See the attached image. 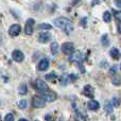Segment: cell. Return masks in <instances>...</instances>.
I'll return each mask as SVG.
<instances>
[{
  "label": "cell",
  "mask_w": 121,
  "mask_h": 121,
  "mask_svg": "<svg viewBox=\"0 0 121 121\" xmlns=\"http://www.w3.org/2000/svg\"><path fill=\"white\" fill-rule=\"evenodd\" d=\"M54 25L56 26L57 28H60V29L64 30V31L68 34L71 33V31L73 30L72 23H71L67 18H65V17H59V18H56L54 20Z\"/></svg>",
  "instance_id": "6da1fadb"
},
{
  "label": "cell",
  "mask_w": 121,
  "mask_h": 121,
  "mask_svg": "<svg viewBox=\"0 0 121 121\" xmlns=\"http://www.w3.org/2000/svg\"><path fill=\"white\" fill-rule=\"evenodd\" d=\"M45 103H46V100L44 99V97H39V96H34L32 98V105L35 108H42V107L45 106Z\"/></svg>",
  "instance_id": "7a4b0ae2"
},
{
  "label": "cell",
  "mask_w": 121,
  "mask_h": 121,
  "mask_svg": "<svg viewBox=\"0 0 121 121\" xmlns=\"http://www.w3.org/2000/svg\"><path fill=\"white\" fill-rule=\"evenodd\" d=\"M34 88H36L39 91H46V90H49L48 85L46 84V82H44L42 79H37L35 82L33 83Z\"/></svg>",
  "instance_id": "3957f363"
},
{
  "label": "cell",
  "mask_w": 121,
  "mask_h": 121,
  "mask_svg": "<svg viewBox=\"0 0 121 121\" xmlns=\"http://www.w3.org/2000/svg\"><path fill=\"white\" fill-rule=\"evenodd\" d=\"M62 51L64 54L66 55H71L74 51V48H73V45L71 43H65V44L62 45Z\"/></svg>",
  "instance_id": "277c9868"
},
{
  "label": "cell",
  "mask_w": 121,
  "mask_h": 121,
  "mask_svg": "<svg viewBox=\"0 0 121 121\" xmlns=\"http://www.w3.org/2000/svg\"><path fill=\"white\" fill-rule=\"evenodd\" d=\"M43 97L46 101L52 102L56 99V94L54 91H51V90H46V91H43Z\"/></svg>",
  "instance_id": "5b68a950"
},
{
  "label": "cell",
  "mask_w": 121,
  "mask_h": 121,
  "mask_svg": "<svg viewBox=\"0 0 121 121\" xmlns=\"http://www.w3.org/2000/svg\"><path fill=\"white\" fill-rule=\"evenodd\" d=\"M33 25H34V19L29 18L26 22V27H25V33L27 35H31L33 33Z\"/></svg>",
  "instance_id": "8992f818"
},
{
  "label": "cell",
  "mask_w": 121,
  "mask_h": 121,
  "mask_svg": "<svg viewBox=\"0 0 121 121\" xmlns=\"http://www.w3.org/2000/svg\"><path fill=\"white\" fill-rule=\"evenodd\" d=\"M19 32H20V26L19 25H12L10 27V29H9V34L11 36H13V37L18 35Z\"/></svg>",
  "instance_id": "52a82bcc"
},
{
  "label": "cell",
  "mask_w": 121,
  "mask_h": 121,
  "mask_svg": "<svg viewBox=\"0 0 121 121\" xmlns=\"http://www.w3.org/2000/svg\"><path fill=\"white\" fill-rule=\"evenodd\" d=\"M23 53L21 52V51H19V50H15V51H13V53H12V59L15 60V62H17V63H20V62H22L23 60Z\"/></svg>",
  "instance_id": "ba28073f"
},
{
  "label": "cell",
  "mask_w": 121,
  "mask_h": 121,
  "mask_svg": "<svg viewBox=\"0 0 121 121\" xmlns=\"http://www.w3.org/2000/svg\"><path fill=\"white\" fill-rule=\"evenodd\" d=\"M83 95L85 97H88V98H94V95H95L94 88L90 85H86L83 89Z\"/></svg>",
  "instance_id": "9c48e42d"
},
{
  "label": "cell",
  "mask_w": 121,
  "mask_h": 121,
  "mask_svg": "<svg viewBox=\"0 0 121 121\" xmlns=\"http://www.w3.org/2000/svg\"><path fill=\"white\" fill-rule=\"evenodd\" d=\"M50 38H51V34L49 32H42L39 34V36H38V40L40 43H44V44L48 43L50 40Z\"/></svg>",
  "instance_id": "30bf717a"
},
{
  "label": "cell",
  "mask_w": 121,
  "mask_h": 121,
  "mask_svg": "<svg viewBox=\"0 0 121 121\" xmlns=\"http://www.w3.org/2000/svg\"><path fill=\"white\" fill-rule=\"evenodd\" d=\"M48 67H49V60L48 59H43L39 63H38V65H37L38 70H40V71L47 70V69H48Z\"/></svg>",
  "instance_id": "8fae6325"
},
{
  "label": "cell",
  "mask_w": 121,
  "mask_h": 121,
  "mask_svg": "<svg viewBox=\"0 0 121 121\" xmlns=\"http://www.w3.org/2000/svg\"><path fill=\"white\" fill-rule=\"evenodd\" d=\"M83 54H82L81 52H80V51H77V52H74L72 54V56H70V60H74V62H78L80 64V63L82 62V60H83Z\"/></svg>",
  "instance_id": "7c38bea8"
},
{
  "label": "cell",
  "mask_w": 121,
  "mask_h": 121,
  "mask_svg": "<svg viewBox=\"0 0 121 121\" xmlns=\"http://www.w3.org/2000/svg\"><path fill=\"white\" fill-rule=\"evenodd\" d=\"M87 106L90 111H97V109H99V107H100V104H99L96 100H90L89 102H88Z\"/></svg>",
  "instance_id": "4fadbf2b"
},
{
  "label": "cell",
  "mask_w": 121,
  "mask_h": 121,
  "mask_svg": "<svg viewBox=\"0 0 121 121\" xmlns=\"http://www.w3.org/2000/svg\"><path fill=\"white\" fill-rule=\"evenodd\" d=\"M71 79H70V74H63L62 77H60V84L62 85H66L68 82H70Z\"/></svg>",
  "instance_id": "5bb4252c"
},
{
  "label": "cell",
  "mask_w": 121,
  "mask_h": 121,
  "mask_svg": "<svg viewBox=\"0 0 121 121\" xmlns=\"http://www.w3.org/2000/svg\"><path fill=\"white\" fill-rule=\"evenodd\" d=\"M59 44H57V43H52V44H51V46H50V50H51V53H52L53 55H55L57 53V51H59Z\"/></svg>",
  "instance_id": "9a60e30c"
},
{
  "label": "cell",
  "mask_w": 121,
  "mask_h": 121,
  "mask_svg": "<svg viewBox=\"0 0 121 121\" xmlns=\"http://www.w3.org/2000/svg\"><path fill=\"white\" fill-rule=\"evenodd\" d=\"M109 53H111V55H112V56H113L114 59H116V60H117V59H119V57H120L119 50H118L117 48H113V49H112V50H111V52H109Z\"/></svg>",
  "instance_id": "2e32d148"
},
{
  "label": "cell",
  "mask_w": 121,
  "mask_h": 121,
  "mask_svg": "<svg viewBox=\"0 0 121 121\" xmlns=\"http://www.w3.org/2000/svg\"><path fill=\"white\" fill-rule=\"evenodd\" d=\"M103 20H104L105 22H111V20H112V14H111V12H108V11L104 12V14H103Z\"/></svg>",
  "instance_id": "e0dca14e"
},
{
  "label": "cell",
  "mask_w": 121,
  "mask_h": 121,
  "mask_svg": "<svg viewBox=\"0 0 121 121\" xmlns=\"http://www.w3.org/2000/svg\"><path fill=\"white\" fill-rule=\"evenodd\" d=\"M105 111H106L107 114L113 113V104H112L109 101H107V102L105 103Z\"/></svg>",
  "instance_id": "ac0fdd59"
},
{
  "label": "cell",
  "mask_w": 121,
  "mask_h": 121,
  "mask_svg": "<svg viewBox=\"0 0 121 121\" xmlns=\"http://www.w3.org/2000/svg\"><path fill=\"white\" fill-rule=\"evenodd\" d=\"M27 91H28L27 85H26L25 83H22L20 86H19V94H20V95H25V94H27Z\"/></svg>",
  "instance_id": "d6986e66"
},
{
  "label": "cell",
  "mask_w": 121,
  "mask_h": 121,
  "mask_svg": "<svg viewBox=\"0 0 121 121\" xmlns=\"http://www.w3.org/2000/svg\"><path fill=\"white\" fill-rule=\"evenodd\" d=\"M112 82H113L114 85H120V84H121L120 77H118V75H114V77L112 78Z\"/></svg>",
  "instance_id": "ffe728a7"
},
{
  "label": "cell",
  "mask_w": 121,
  "mask_h": 121,
  "mask_svg": "<svg viewBox=\"0 0 121 121\" xmlns=\"http://www.w3.org/2000/svg\"><path fill=\"white\" fill-rule=\"evenodd\" d=\"M18 106L20 107V108H26V107L28 106V102H27V100L26 99H22V100H20V101H18Z\"/></svg>",
  "instance_id": "44dd1931"
},
{
  "label": "cell",
  "mask_w": 121,
  "mask_h": 121,
  "mask_svg": "<svg viewBox=\"0 0 121 121\" xmlns=\"http://www.w3.org/2000/svg\"><path fill=\"white\" fill-rule=\"evenodd\" d=\"M74 120L75 121H86V117L84 115H82V114L77 113V115H75V117H74Z\"/></svg>",
  "instance_id": "7402d4cb"
},
{
  "label": "cell",
  "mask_w": 121,
  "mask_h": 121,
  "mask_svg": "<svg viewBox=\"0 0 121 121\" xmlns=\"http://www.w3.org/2000/svg\"><path fill=\"white\" fill-rule=\"evenodd\" d=\"M52 28V26L49 23H40L38 25V29H43V30H50Z\"/></svg>",
  "instance_id": "603a6c76"
},
{
  "label": "cell",
  "mask_w": 121,
  "mask_h": 121,
  "mask_svg": "<svg viewBox=\"0 0 121 121\" xmlns=\"http://www.w3.org/2000/svg\"><path fill=\"white\" fill-rule=\"evenodd\" d=\"M108 36H107V34H104V35H102V37H101V42H102V45L103 46H107L108 45Z\"/></svg>",
  "instance_id": "cb8c5ba5"
},
{
  "label": "cell",
  "mask_w": 121,
  "mask_h": 121,
  "mask_svg": "<svg viewBox=\"0 0 121 121\" xmlns=\"http://www.w3.org/2000/svg\"><path fill=\"white\" fill-rule=\"evenodd\" d=\"M113 14L115 16V18L117 20L121 21V11H117V10H113Z\"/></svg>",
  "instance_id": "d4e9b609"
},
{
  "label": "cell",
  "mask_w": 121,
  "mask_h": 121,
  "mask_svg": "<svg viewBox=\"0 0 121 121\" xmlns=\"http://www.w3.org/2000/svg\"><path fill=\"white\" fill-rule=\"evenodd\" d=\"M46 79L47 80H52V81H54V80L56 79V74H55V72H51V74H47L46 75Z\"/></svg>",
  "instance_id": "484cf974"
},
{
  "label": "cell",
  "mask_w": 121,
  "mask_h": 121,
  "mask_svg": "<svg viewBox=\"0 0 121 121\" xmlns=\"http://www.w3.org/2000/svg\"><path fill=\"white\" fill-rule=\"evenodd\" d=\"M3 121H14V117H13L12 114H8V115L5 116V118H4Z\"/></svg>",
  "instance_id": "4316f807"
},
{
  "label": "cell",
  "mask_w": 121,
  "mask_h": 121,
  "mask_svg": "<svg viewBox=\"0 0 121 121\" xmlns=\"http://www.w3.org/2000/svg\"><path fill=\"white\" fill-rule=\"evenodd\" d=\"M112 101H113V105H114V106H116V107L119 106V100H118V98L114 97L113 100H112Z\"/></svg>",
  "instance_id": "83f0119b"
},
{
  "label": "cell",
  "mask_w": 121,
  "mask_h": 121,
  "mask_svg": "<svg viewBox=\"0 0 121 121\" xmlns=\"http://www.w3.org/2000/svg\"><path fill=\"white\" fill-rule=\"evenodd\" d=\"M116 70H117V66H113L111 69H109V73H112V74H115Z\"/></svg>",
  "instance_id": "f1b7e54d"
},
{
  "label": "cell",
  "mask_w": 121,
  "mask_h": 121,
  "mask_svg": "<svg viewBox=\"0 0 121 121\" xmlns=\"http://www.w3.org/2000/svg\"><path fill=\"white\" fill-rule=\"evenodd\" d=\"M86 21H87V19H86V17H83V18L81 19V21H80V23H81V26H83V27H85V26H86Z\"/></svg>",
  "instance_id": "f546056e"
},
{
  "label": "cell",
  "mask_w": 121,
  "mask_h": 121,
  "mask_svg": "<svg viewBox=\"0 0 121 121\" xmlns=\"http://www.w3.org/2000/svg\"><path fill=\"white\" fill-rule=\"evenodd\" d=\"M114 2H115V4L118 6V8L121 9V0H114Z\"/></svg>",
  "instance_id": "4dcf8cb0"
},
{
  "label": "cell",
  "mask_w": 121,
  "mask_h": 121,
  "mask_svg": "<svg viewBox=\"0 0 121 121\" xmlns=\"http://www.w3.org/2000/svg\"><path fill=\"white\" fill-rule=\"evenodd\" d=\"M79 1H80V0H73L72 5H75V4H78V3H79Z\"/></svg>",
  "instance_id": "1f68e13d"
},
{
  "label": "cell",
  "mask_w": 121,
  "mask_h": 121,
  "mask_svg": "<svg viewBox=\"0 0 121 121\" xmlns=\"http://www.w3.org/2000/svg\"><path fill=\"white\" fill-rule=\"evenodd\" d=\"M118 32H119V33L121 34V23H119V25H118Z\"/></svg>",
  "instance_id": "d6a6232c"
},
{
  "label": "cell",
  "mask_w": 121,
  "mask_h": 121,
  "mask_svg": "<svg viewBox=\"0 0 121 121\" xmlns=\"http://www.w3.org/2000/svg\"><path fill=\"white\" fill-rule=\"evenodd\" d=\"M97 3H99L98 0H92V5H94V4H97Z\"/></svg>",
  "instance_id": "836d02e7"
},
{
  "label": "cell",
  "mask_w": 121,
  "mask_h": 121,
  "mask_svg": "<svg viewBox=\"0 0 121 121\" xmlns=\"http://www.w3.org/2000/svg\"><path fill=\"white\" fill-rule=\"evenodd\" d=\"M18 121H28V120H26V119H20V120H18Z\"/></svg>",
  "instance_id": "e575fe53"
},
{
  "label": "cell",
  "mask_w": 121,
  "mask_h": 121,
  "mask_svg": "<svg viewBox=\"0 0 121 121\" xmlns=\"http://www.w3.org/2000/svg\"><path fill=\"white\" fill-rule=\"evenodd\" d=\"M120 69H121V65H120Z\"/></svg>",
  "instance_id": "d590c367"
},
{
  "label": "cell",
  "mask_w": 121,
  "mask_h": 121,
  "mask_svg": "<svg viewBox=\"0 0 121 121\" xmlns=\"http://www.w3.org/2000/svg\"><path fill=\"white\" fill-rule=\"evenodd\" d=\"M36 121H37V120H36Z\"/></svg>",
  "instance_id": "8d00e7d4"
}]
</instances>
